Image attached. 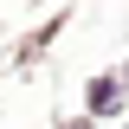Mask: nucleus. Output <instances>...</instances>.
Here are the masks:
<instances>
[{
	"mask_svg": "<svg viewBox=\"0 0 129 129\" xmlns=\"http://www.w3.org/2000/svg\"><path fill=\"white\" fill-rule=\"evenodd\" d=\"M116 103V84H90V110H110Z\"/></svg>",
	"mask_w": 129,
	"mask_h": 129,
	"instance_id": "obj_1",
	"label": "nucleus"
}]
</instances>
